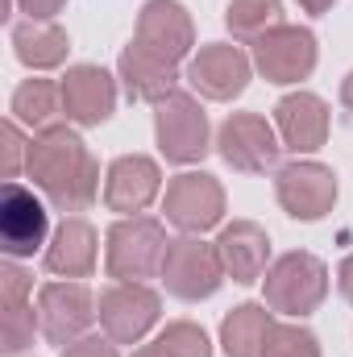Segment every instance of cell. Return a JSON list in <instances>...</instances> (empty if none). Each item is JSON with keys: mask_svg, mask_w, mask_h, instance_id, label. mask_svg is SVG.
<instances>
[{"mask_svg": "<svg viewBox=\"0 0 353 357\" xmlns=\"http://www.w3.org/2000/svg\"><path fill=\"white\" fill-rule=\"evenodd\" d=\"M25 171L59 212H84L100 191V167L91 150L80 142V133H71L67 125H54L29 137Z\"/></svg>", "mask_w": 353, "mask_h": 357, "instance_id": "1", "label": "cell"}, {"mask_svg": "<svg viewBox=\"0 0 353 357\" xmlns=\"http://www.w3.org/2000/svg\"><path fill=\"white\" fill-rule=\"evenodd\" d=\"M167 229L154 216H125L108 229V245H104V266L117 282H146V278H163L167 262Z\"/></svg>", "mask_w": 353, "mask_h": 357, "instance_id": "2", "label": "cell"}, {"mask_svg": "<svg viewBox=\"0 0 353 357\" xmlns=\"http://www.w3.org/2000/svg\"><path fill=\"white\" fill-rule=\"evenodd\" d=\"M266 307L283 316H308L324 303L329 295V266L316 254H283L274 266L266 270Z\"/></svg>", "mask_w": 353, "mask_h": 357, "instance_id": "3", "label": "cell"}, {"mask_svg": "<svg viewBox=\"0 0 353 357\" xmlns=\"http://www.w3.org/2000/svg\"><path fill=\"white\" fill-rule=\"evenodd\" d=\"M163 282H167V291L175 299H187V303L216 295L220 282H225V266H220L216 245L200 241L195 233L171 241L167 245V262H163Z\"/></svg>", "mask_w": 353, "mask_h": 357, "instance_id": "4", "label": "cell"}, {"mask_svg": "<svg viewBox=\"0 0 353 357\" xmlns=\"http://www.w3.org/2000/svg\"><path fill=\"white\" fill-rule=\"evenodd\" d=\"M154 133H158V150L167 154V162L191 167V162H200L208 154V112L187 91H171L158 104Z\"/></svg>", "mask_w": 353, "mask_h": 357, "instance_id": "5", "label": "cell"}, {"mask_svg": "<svg viewBox=\"0 0 353 357\" xmlns=\"http://www.w3.org/2000/svg\"><path fill=\"white\" fill-rule=\"evenodd\" d=\"M216 150H220V158L233 171H241V175H266V171L278 167L283 142H278V129L266 116H258V112H233L220 125V133H216Z\"/></svg>", "mask_w": 353, "mask_h": 357, "instance_id": "6", "label": "cell"}, {"mask_svg": "<svg viewBox=\"0 0 353 357\" xmlns=\"http://www.w3.org/2000/svg\"><path fill=\"white\" fill-rule=\"evenodd\" d=\"M100 328L117 341V345H137L154 324H158V312H163V299L146 287V282H112L100 303Z\"/></svg>", "mask_w": 353, "mask_h": 357, "instance_id": "7", "label": "cell"}, {"mask_svg": "<svg viewBox=\"0 0 353 357\" xmlns=\"http://www.w3.org/2000/svg\"><path fill=\"white\" fill-rule=\"evenodd\" d=\"M96 316V299L84 282H46L38 291V333L50 345H71L88 337Z\"/></svg>", "mask_w": 353, "mask_h": 357, "instance_id": "8", "label": "cell"}, {"mask_svg": "<svg viewBox=\"0 0 353 357\" xmlns=\"http://www.w3.org/2000/svg\"><path fill=\"white\" fill-rule=\"evenodd\" d=\"M274 195H278L287 216L320 220L337 204V175L324 162H287L274 175Z\"/></svg>", "mask_w": 353, "mask_h": 357, "instance_id": "9", "label": "cell"}, {"mask_svg": "<svg viewBox=\"0 0 353 357\" xmlns=\"http://www.w3.org/2000/svg\"><path fill=\"white\" fill-rule=\"evenodd\" d=\"M163 212L183 233H204V229L220 225V216H225V187L212 175H204V171L175 175L167 183Z\"/></svg>", "mask_w": 353, "mask_h": 357, "instance_id": "10", "label": "cell"}, {"mask_svg": "<svg viewBox=\"0 0 353 357\" xmlns=\"http://www.w3.org/2000/svg\"><path fill=\"white\" fill-rule=\"evenodd\" d=\"M254 67L270 84H299L316 67V33L303 25H278L254 42Z\"/></svg>", "mask_w": 353, "mask_h": 357, "instance_id": "11", "label": "cell"}, {"mask_svg": "<svg viewBox=\"0 0 353 357\" xmlns=\"http://www.w3.org/2000/svg\"><path fill=\"white\" fill-rule=\"evenodd\" d=\"M250 59L241 46H229V42H212V46H200V54L191 59L187 67V84L200 91L204 100H233L241 96L250 84Z\"/></svg>", "mask_w": 353, "mask_h": 357, "instance_id": "12", "label": "cell"}, {"mask_svg": "<svg viewBox=\"0 0 353 357\" xmlns=\"http://www.w3.org/2000/svg\"><path fill=\"white\" fill-rule=\"evenodd\" d=\"M46 208L42 199L21 187V183H4L0 191V241L8 258H29L42 241H46Z\"/></svg>", "mask_w": 353, "mask_h": 357, "instance_id": "13", "label": "cell"}, {"mask_svg": "<svg viewBox=\"0 0 353 357\" xmlns=\"http://www.w3.org/2000/svg\"><path fill=\"white\" fill-rule=\"evenodd\" d=\"M133 42L179 67V59H187L191 46H195V29H191V17L179 0H150L137 17V38Z\"/></svg>", "mask_w": 353, "mask_h": 357, "instance_id": "14", "label": "cell"}, {"mask_svg": "<svg viewBox=\"0 0 353 357\" xmlns=\"http://www.w3.org/2000/svg\"><path fill=\"white\" fill-rule=\"evenodd\" d=\"M158 191H163V171L146 154H125L104 175V204H108V212H121V216L146 212Z\"/></svg>", "mask_w": 353, "mask_h": 357, "instance_id": "15", "label": "cell"}, {"mask_svg": "<svg viewBox=\"0 0 353 357\" xmlns=\"http://www.w3.org/2000/svg\"><path fill=\"white\" fill-rule=\"evenodd\" d=\"M274 129L283 150L312 154L329 142V104L312 91H291L274 104Z\"/></svg>", "mask_w": 353, "mask_h": 357, "instance_id": "16", "label": "cell"}, {"mask_svg": "<svg viewBox=\"0 0 353 357\" xmlns=\"http://www.w3.org/2000/svg\"><path fill=\"white\" fill-rule=\"evenodd\" d=\"M63 108H67V121L75 125H104L117 108V79L104 71V67H91L80 63L63 75Z\"/></svg>", "mask_w": 353, "mask_h": 357, "instance_id": "17", "label": "cell"}, {"mask_svg": "<svg viewBox=\"0 0 353 357\" xmlns=\"http://www.w3.org/2000/svg\"><path fill=\"white\" fill-rule=\"evenodd\" d=\"M216 254H220V266L233 282H258L270 262V237H266L262 225L254 220H233L220 229L216 237Z\"/></svg>", "mask_w": 353, "mask_h": 357, "instance_id": "18", "label": "cell"}, {"mask_svg": "<svg viewBox=\"0 0 353 357\" xmlns=\"http://www.w3.org/2000/svg\"><path fill=\"white\" fill-rule=\"evenodd\" d=\"M0 349L13 357L33 345V328H38V312L29 303V274L21 266H0Z\"/></svg>", "mask_w": 353, "mask_h": 357, "instance_id": "19", "label": "cell"}, {"mask_svg": "<svg viewBox=\"0 0 353 357\" xmlns=\"http://www.w3.org/2000/svg\"><path fill=\"white\" fill-rule=\"evenodd\" d=\"M117 71H121V79H125V91H129L133 100H146V104H163L171 91H179L175 88L179 84L175 63H167V59L142 50L137 42H129V46L121 50Z\"/></svg>", "mask_w": 353, "mask_h": 357, "instance_id": "20", "label": "cell"}, {"mask_svg": "<svg viewBox=\"0 0 353 357\" xmlns=\"http://www.w3.org/2000/svg\"><path fill=\"white\" fill-rule=\"evenodd\" d=\"M46 270L59 278H88L96 270V229L84 216H67L50 245H46Z\"/></svg>", "mask_w": 353, "mask_h": 357, "instance_id": "21", "label": "cell"}, {"mask_svg": "<svg viewBox=\"0 0 353 357\" xmlns=\"http://www.w3.org/2000/svg\"><path fill=\"white\" fill-rule=\"evenodd\" d=\"M13 121L29 125L33 133H46L54 125H63L67 108H63V84L54 79H25L21 88L13 91Z\"/></svg>", "mask_w": 353, "mask_h": 357, "instance_id": "22", "label": "cell"}, {"mask_svg": "<svg viewBox=\"0 0 353 357\" xmlns=\"http://www.w3.org/2000/svg\"><path fill=\"white\" fill-rule=\"evenodd\" d=\"M13 46H17V59L33 71H50L67 59L71 42H67V29L54 25V21H21L13 29Z\"/></svg>", "mask_w": 353, "mask_h": 357, "instance_id": "23", "label": "cell"}, {"mask_svg": "<svg viewBox=\"0 0 353 357\" xmlns=\"http://www.w3.org/2000/svg\"><path fill=\"white\" fill-rule=\"evenodd\" d=\"M274 320H270V307L266 303H241L225 316L220 324V345L229 357H262L266 337H270Z\"/></svg>", "mask_w": 353, "mask_h": 357, "instance_id": "24", "label": "cell"}, {"mask_svg": "<svg viewBox=\"0 0 353 357\" xmlns=\"http://www.w3.org/2000/svg\"><path fill=\"white\" fill-rule=\"evenodd\" d=\"M225 21H229V33H233L237 42H250V46H254L258 38H266L270 29L287 25L278 0H233L229 13H225Z\"/></svg>", "mask_w": 353, "mask_h": 357, "instance_id": "25", "label": "cell"}, {"mask_svg": "<svg viewBox=\"0 0 353 357\" xmlns=\"http://www.w3.org/2000/svg\"><path fill=\"white\" fill-rule=\"evenodd\" d=\"M133 357H212L208 333L191 320H175L158 333V341H150L146 349H137Z\"/></svg>", "mask_w": 353, "mask_h": 357, "instance_id": "26", "label": "cell"}, {"mask_svg": "<svg viewBox=\"0 0 353 357\" xmlns=\"http://www.w3.org/2000/svg\"><path fill=\"white\" fill-rule=\"evenodd\" d=\"M262 357H320V341L303 324H274Z\"/></svg>", "mask_w": 353, "mask_h": 357, "instance_id": "27", "label": "cell"}, {"mask_svg": "<svg viewBox=\"0 0 353 357\" xmlns=\"http://www.w3.org/2000/svg\"><path fill=\"white\" fill-rule=\"evenodd\" d=\"M0 142H4V178L13 183V178H17V171H21V158H29V142L21 137L17 121H4Z\"/></svg>", "mask_w": 353, "mask_h": 357, "instance_id": "28", "label": "cell"}, {"mask_svg": "<svg viewBox=\"0 0 353 357\" xmlns=\"http://www.w3.org/2000/svg\"><path fill=\"white\" fill-rule=\"evenodd\" d=\"M63 357H117V341L104 333V337H80V341H71V345H63Z\"/></svg>", "mask_w": 353, "mask_h": 357, "instance_id": "29", "label": "cell"}, {"mask_svg": "<svg viewBox=\"0 0 353 357\" xmlns=\"http://www.w3.org/2000/svg\"><path fill=\"white\" fill-rule=\"evenodd\" d=\"M63 4H67V0H21V13H25L29 21H54V17L63 13Z\"/></svg>", "mask_w": 353, "mask_h": 357, "instance_id": "30", "label": "cell"}, {"mask_svg": "<svg viewBox=\"0 0 353 357\" xmlns=\"http://www.w3.org/2000/svg\"><path fill=\"white\" fill-rule=\"evenodd\" d=\"M337 282H341V295L353 303V254L341 262V270H337Z\"/></svg>", "mask_w": 353, "mask_h": 357, "instance_id": "31", "label": "cell"}, {"mask_svg": "<svg viewBox=\"0 0 353 357\" xmlns=\"http://www.w3.org/2000/svg\"><path fill=\"white\" fill-rule=\"evenodd\" d=\"M333 4H337V0H299V8H303V13H329Z\"/></svg>", "mask_w": 353, "mask_h": 357, "instance_id": "32", "label": "cell"}, {"mask_svg": "<svg viewBox=\"0 0 353 357\" xmlns=\"http://www.w3.org/2000/svg\"><path fill=\"white\" fill-rule=\"evenodd\" d=\"M341 104H345V108L353 112V71L345 75V84H341Z\"/></svg>", "mask_w": 353, "mask_h": 357, "instance_id": "33", "label": "cell"}]
</instances>
